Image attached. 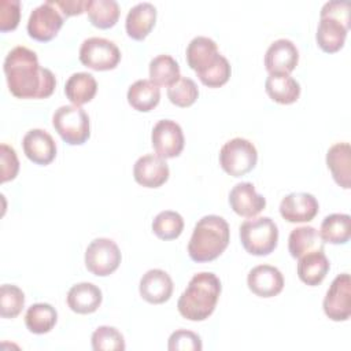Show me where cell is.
<instances>
[{
	"label": "cell",
	"instance_id": "obj_18",
	"mask_svg": "<svg viewBox=\"0 0 351 351\" xmlns=\"http://www.w3.org/2000/svg\"><path fill=\"white\" fill-rule=\"evenodd\" d=\"M23 152L36 165H49L56 156V143L43 129H30L22 140Z\"/></svg>",
	"mask_w": 351,
	"mask_h": 351
},
{
	"label": "cell",
	"instance_id": "obj_15",
	"mask_svg": "<svg viewBox=\"0 0 351 351\" xmlns=\"http://www.w3.org/2000/svg\"><path fill=\"white\" fill-rule=\"evenodd\" d=\"M318 202L307 192H293L282 197L280 203L281 217L292 223L310 222L318 214Z\"/></svg>",
	"mask_w": 351,
	"mask_h": 351
},
{
	"label": "cell",
	"instance_id": "obj_34",
	"mask_svg": "<svg viewBox=\"0 0 351 351\" xmlns=\"http://www.w3.org/2000/svg\"><path fill=\"white\" fill-rule=\"evenodd\" d=\"M25 306L23 291L12 284L0 287V315L1 318H15Z\"/></svg>",
	"mask_w": 351,
	"mask_h": 351
},
{
	"label": "cell",
	"instance_id": "obj_35",
	"mask_svg": "<svg viewBox=\"0 0 351 351\" xmlns=\"http://www.w3.org/2000/svg\"><path fill=\"white\" fill-rule=\"evenodd\" d=\"M199 96L197 85L188 77H180L173 85L167 88L169 100L178 107L192 106Z\"/></svg>",
	"mask_w": 351,
	"mask_h": 351
},
{
	"label": "cell",
	"instance_id": "obj_8",
	"mask_svg": "<svg viewBox=\"0 0 351 351\" xmlns=\"http://www.w3.org/2000/svg\"><path fill=\"white\" fill-rule=\"evenodd\" d=\"M80 60L84 66L96 70H112L121 60V51L111 40L89 37L80 47Z\"/></svg>",
	"mask_w": 351,
	"mask_h": 351
},
{
	"label": "cell",
	"instance_id": "obj_32",
	"mask_svg": "<svg viewBox=\"0 0 351 351\" xmlns=\"http://www.w3.org/2000/svg\"><path fill=\"white\" fill-rule=\"evenodd\" d=\"M151 81L158 86H170L180 77V66L170 55H158L149 62Z\"/></svg>",
	"mask_w": 351,
	"mask_h": 351
},
{
	"label": "cell",
	"instance_id": "obj_2",
	"mask_svg": "<svg viewBox=\"0 0 351 351\" xmlns=\"http://www.w3.org/2000/svg\"><path fill=\"white\" fill-rule=\"evenodd\" d=\"M219 293L221 281L214 273H197L177 302L178 313L189 321H204L214 313Z\"/></svg>",
	"mask_w": 351,
	"mask_h": 351
},
{
	"label": "cell",
	"instance_id": "obj_27",
	"mask_svg": "<svg viewBox=\"0 0 351 351\" xmlns=\"http://www.w3.org/2000/svg\"><path fill=\"white\" fill-rule=\"evenodd\" d=\"M159 100L160 90L151 80H137L128 89V101L137 111H151L159 104Z\"/></svg>",
	"mask_w": 351,
	"mask_h": 351
},
{
	"label": "cell",
	"instance_id": "obj_3",
	"mask_svg": "<svg viewBox=\"0 0 351 351\" xmlns=\"http://www.w3.org/2000/svg\"><path fill=\"white\" fill-rule=\"evenodd\" d=\"M229 240V223L219 215H204L193 228L188 243V254L195 262H210L226 250Z\"/></svg>",
	"mask_w": 351,
	"mask_h": 351
},
{
	"label": "cell",
	"instance_id": "obj_30",
	"mask_svg": "<svg viewBox=\"0 0 351 351\" xmlns=\"http://www.w3.org/2000/svg\"><path fill=\"white\" fill-rule=\"evenodd\" d=\"M85 12L93 26L110 29L118 22L121 10L115 0H86Z\"/></svg>",
	"mask_w": 351,
	"mask_h": 351
},
{
	"label": "cell",
	"instance_id": "obj_29",
	"mask_svg": "<svg viewBox=\"0 0 351 351\" xmlns=\"http://www.w3.org/2000/svg\"><path fill=\"white\" fill-rule=\"evenodd\" d=\"M319 236L324 243L346 244L351 237V218L348 214H330L324 218Z\"/></svg>",
	"mask_w": 351,
	"mask_h": 351
},
{
	"label": "cell",
	"instance_id": "obj_33",
	"mask_svg": "<svg viewBox=\"0 0 351 351\" xmlns=\"http://www.w3.org/2000/svg\"><path fill=\"white\" fill-rule=\"evenodd\" d=\"M184 230V219L177 211H160L152 221V232L162 240L177 239Z\"/></svg>",
	"mask_w": 351,
	"mask_h": 351
},
{
	"label": "cell",
	"instance_id": "obj_12",
	"mask_svg": "<svg viewBox=\"0 0 351 351\" xmlns=\"http://www.w3.org/2000/svg\"><path fill=\"white\" fill-rule=\"evenodd\" d=\"M151 141L158 156L170 159L181 154L185 138L181 126L176 121L160 119L152 129Z\"/></svg>",
	"mask_w": 351,
	"mask_h": 351
},
{
	"label": "cell",
	"instance_id": "obj_16",
	"mask_svg": "<svg viewBox=\"0 0 351 351\" xmlns=\"http://www.w3.org/2000/svg\"><path fill=\"white\" fill-rule=\"evenodd\" d=\"M170 170L166 160L158 155L147 154L140 156L133 166V177L137 184L145 188H158L169 178Z\"/></svg>",
	"mask_w": 351,
	"mask_h": 351
},
{
	"label": "cell",
	"instance_id": "obj_13",
	"mask_svg": "<svg viewBox=\"0 0 351 351\" xmlns=\"http://www.w3.org/2000/svg\"><path fill=\"white\" fill-rule=\"evenodd\" d=\"M221 58L222 55L218 52L217 43L204 36L192 38L186 47L188 66L196 73L197 77L215 66Z\"/></svg>",
	"mask_w": 351,
	"mask_h": 351
},
{
	"label": "cell",
	"instance_id": "obj_5",
	"mask_svg": "<svg viewBox=\"0 0 351 351\" xmlns=\"http://www.w3.org/2000/svg\"><path fill=\"white\" fill-rule=\"evenodd\" d=\"M240 241L251 255H269L277 247L278 228L269 217H252L240 225Z\"/></svg>",
	"mask_w": 351,
	"mask_h": 351
},
{
	"label": "cell",
	"instance_id": "obj_40",
	"mask_svg": "<svg viewBox=\"0 0 351 351\" xmlns=\"http://www.w3.org/2000/svg\"><path fill=\"white\" fill-rule=\"evenodd\" d=\"M64 18L85 12L86 0H52Z\"/></svg>",
	"mask_w": 351,
	"mask_h": 351
},
{
	"label": "cell",
	"instance_id": "obj_37",
	"mask_svg": "<svg viewBox=\"0 0 351 351\" xmlns=\"http://www.w3.org/2000/svg\"><path fill=\"white\" fill-rule=\"evenodd\" d=\"M167 348L170 351H202L203 344L197 333L186 329H178L170 335Z\"/></svg>",
	"mask_w": 351,
	"mask_h": 351
},
{
	"label": "cell",
	"instance_id": "obj_36",
	"mask_svg": "<svg viewBox=\"0 0 351 351\" xmlns=\"http://www.w3.org/2000/svg\"><path fill=\"white\" fill-rule=\"evenodd\" d=\"M90 340L95 351H123L126 347L122 333L114 326H99Z\"/></svg>",
	"mask_w": 351,
	"mask_h": 351
},
{
	"label": "cell",
	"instance_id": "obj_4",
	"mask_svg": "<svg viewBox=\"0 0 351 351\" xmlns=\"http://www.w3.org/2000/svg\"><path fill=\"white\" fill-rule=\"evenodd\" d=\"M319 23L315 33L318 47L328 53L343 48L350 27V4L347 1H328L319 12Z\"/></svg>",
	"mask_w": 351,
	"mask_h": 351
},
{
	"label": "cell",
	"instance_id": "obj_38",
	"mask_svg": "<svg viewBox=\"0 0 351 351\" xmlns=\"http://www.w3.org/2000/svg\"><path fill=\"white\" fill-rule=\"evenodd\" d=\"M21 19L19 0H0V30H14Z\"/></svg>",
	"mask_w": 351,
	"mask_h": 351
},
{
	"label": "cell",
	"instance_id": "obj_19",
	"mask_svg": "<svg viewBox=\"0 0 351 351\" xmlns=\"http://www.w3.org/2000/svg\"><path fill=\"white\" fill-rule=\"evenodd\" d=\"M229 204L240 217L252 218L266 207V199L255 191L251 182H239L229 193Z\"/></svg>",
	"mask_w": 351,
	"mask_h": 351
},
{
	"label": "cell",
	"instance_id": "obj_9",
	"mask_svg": "<svg viewBox=\"0 0 351 351\" xmlns=\"http://www.w3.org/2000/svg\"><path fill=\"white\" fill-rule=\"evenodd\" d=\"M121 258V251L111 239L99 237L85 251V266L92 274L106 277L118 269Z\"/></svg>",
	"mask_w": 351,
	"mask_h": 351
},
{
	"label": "cell",
	"instance_id": "obj_17",
	"mask_svg": "<svg viewBox=\"0 0 351 351\" xmlns=\"http://www.w3.org/2000/svg\"><path fill=\"white\" fill-rule=\"evenodd\" d=\"M247 285L261 298H273L284 288V277L281 271L271 265H258L250 270Z\"/></svg>",
	"mask_w": 351,
	"mask_h": 351
},
{
	"label": "cell",
	"instance_id": "obj_23",
	"mask_svg": "<svg viewBox=\"0 0 351 351\" xmlns=\"http://www.w3.org/2000/svg\"><path fill=\"white\" fill-rule=\"evenodd\" d=\"M326 165L337 185L348 189L351 182V148L348 143H336L326 152Z\"/></svg>",
	"mask_w": 351,
	"mask_h": 351
},
{
	"label": "cell",
	"instance_id": "obj_14",
	"mask_svg": "<svg viewBox=\"0 0 351 351\" xmlns=\"http://www.w3.org/2000/svg\"><path fill=\"white\" fill-rule=\"evenodd\" d=\"M299 62V51L288 38L273 41L265 53V67L269 74H289Z\"/></svg>",
	"mask_w": 351,
	"mask_h": 351
},
{
	"label": "cell",
	"instance_id": "obj_26",
	"mask_svg": "<svg viewBox=\"0 0 351 351\" xmlns=\"http://www.w3.org/2000/svg\"><path fill=\"white\" fill-rule=\"evenodd\" d=\"M97 92V82L90 73L80 71L69 77L64 85V95L74 106L89 103Z\"/></svg>",
	"mask_w": 351,
	"mask_h": 351
},
{
	"label": "cell",
	"instance_id": "obj_24",
	"mask_svg": "<svg viewBox=\"0 0 351 351\" xmlns=\"http://www.w3.org/2000/svg\"><path fill=\"white\" fill-rule=\"evenodd\" d=\"M101 291L92 282H78L67 292L69 307L78 314L95 313L101 304Z\"/></svg>",
	"mask_w": 351,
	"mask_h": 351
},
{
	"label": "cell",
	"instance_id": "obj_7",
	"mask_svg": "<svg viewBox=\"0 0 351 351\" xmlns=\"http://www.w3.org/2000/svg\"><path fill=\"white\" fill-rule=\"evenodd\" d=\"M258 160L255 145L243 137L226 141L219 151V165L232 177H241L250 173Z\"/></svg>",
	"mask_w": 351,
	"mask_h": 351
},
{
	"label": "cell",
	"instance_id": "obj_31",
	"mask_svg": "<svg viewBox=\"0 0 351 351\" xmlns=\"http://www.w3.org/2000/svg\"><path fill=\"white\" fill-rule=\"evenodd\" d=\"M58 321V313L55 307L48 303H34L25 314L26 328L36 335L48 333Z\"/></svg>",
	"mask_w": 351,
	"mask_h": 351
},
{
	"label": "cell",
	"instance_id": "obj_21",
	"mask_svg": "<svg viewBox=\"0 0 351 351\" xmlns=\"http://www.w3.org/2000/svg\"><path fill=\"white\" fill-rule=\"evenodd\" d=\"M156 21V8L154 4L144 1L133 5L125 21V29L133 40H144L152 30Z\"/></svg>",
	"mask_w": 351,
	"mask_h": 351
},
{
	"label": "cell",
	"instance_id": "obj_11",
	"mask_svg": "<svg viewBox=\"0 0 351 351\" xmlns=\"http://www.w3.org/2000/svg\"><path fill=\"white\" fill-rule=\"evenodd\" d=\"M324 311L332 321H347L351 315V278L348 273L339 274L324 298Z\"/></svg>",
	"mask_w": 351,
	"mask_h": 351
},
{
	"label": "cell",
	"instance_id": "obj_39",
	"mask_svg": "<svg viewBox=\"0 0 351 351\" xmlns=\"http://www.w3.org/2000/svg\"><path fill=\"white\" fill-rule=\"evenodd\" d=\"M0 159H1V182L14 180L19 171V160L15 149L7 144H1Z\"/></svg>",
	"mask_w": 351,
	"mask_h": 351
},
{
	"label": "cell",
	"instance_id": "obj_10",
	"mask_svg": "<svg viewBox=\"0 0 351 351\" xmlns=\"http://www.w3.org/2000/svg\"><path fill=\"white\" fill-rule=\"evenodd\" d=\"M64 16L60 10L53 4L52 0H48L37 5L27 19V33L32 38L47 43L51 41L60 27L63 26Z\"/></svg>",
	"mask_w": 351,
	"mask_h": 351
},
{
	"label": "cell",
	"instance_id": "obj_20",
	"mask_svg": "<svg viewBox=\"0 0 351 351\" xmlns=\"http://www.w3.org/2000/svg\"><path fill=\"white\" fill-rule=\"evenodd\" d=\"M140 295L152 304H160L170 299L173 293V280L162 269H151L143 274L138 285Z\"/></svg>",
	"mask_w": 351,
	"mask_h": 351
},
{
	"label": "cell",
	"instance_id": "obj_6",
	"mask_svg": "<svg viewBox=\"0 0 351 351\" xmlns=\"http://www.w3.org/2000/svg\"><path fill=\"white\" fill-rule=\"evenodd\" d=\"M58 134L70 145H81L90 136V123L86 111L78 106H62L52 117Z\"/></svg>",
	"mask_w": 351,
	"mask_h": 351
},
{
	"label": "cell",
	"instance_id": "obj_28",
	"mask_svg": "<svg viewBox=\"0 0 351 351\" xmlns=\"http://www.w3.org/2000/svg\"><path fill=\"white\" fill-rule=\"evenodd\" d=\"M288 250L291 256L300 258L314 250H324V241L315 228L299 226L289 233Z\"/></svg>",
	"mask_w": 351,
	"mask_h": 351
},
{
	"label": "cell",
	"instance_id": "obj_25",
	"mask_svg": "<svg viewBox=\"0 0 351 351\" xmlns=\"http://www.w3.org/2000/svg\"><path fill=\"white\" fill-rule=\"evenodd\" d=\"M265 89L269 97L280 104H292L300 96V85L289 74H269L265 81Z\"/></svg>",
	"mask_w": 351,
	"mask_h": 351
},
{
	"label": "cell",
	"instance_id": "obj_22",
	"mask_svg": "<svg viewBox=\"0 0 351 351\" xmlns=\"http://www.w3.org/2000/svg\"><path fill=\"white\" fill-rule=\"evenodd\" d=\"M330 263L324 250H314L299 258L298 276L307 285H318L329 271Z\"/></svg>",
	"mask_w": 351,
	"mask_h": 351
},
{
	"label": "cell",
	"instance_id": "obj_1",
	"mask_svg": "<svg viewBox=\"0 0 351 351\" xmlns=\"http://www.w3.org/2000/svg\"><path fill=\"white\" fill-rule=\"evenodd\" d=\"M10 92L18 99H45L56 86L49 69L41 67L37 53L26 47L12 48L3 64Z\"/></svg>",
	"mask_w": 351,
	"mask_h": 351
}]
</instances>
